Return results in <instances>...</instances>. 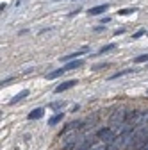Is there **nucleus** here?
I'll list each match as a JSON object with an SVG mask.
<instances>
[{"label": "nucleus", "mask_w": 148, "mask_h": 150, "mask_svg": "<svg viewBox=\"0 0 148 150\" xmlns=\"http://www.w3.org/2000/svg\"><path fill=\"white\" fill-rule=\"evenodd\" d=\"M63 118H64V112H57V115H54V116H52V118L48 120V125H50V127L57 125V123H59V122H61Z\"/></svg>", "instance_id": "obj_5"}, {"label": "nucleus", "mask_w": 148, "mask_h": 150, "mask_svg": "<svg viewBox=\"0 0 148 150\" xmlns=\"http://www.w3.org/2000/svg\"><path fill=\"white\" fill-rule=\"evenodd\" d=\"M130 71H134V70H123V71H118V73H114V75H111V81H114V79H120V77H123V75L130 73Z\"/></svg>", "instance_id": "obj_11"}, {"label": "nucleus", "mask_w": 148, "mask_h": 150, "mask_svg": "<svg viewBox=\"0 0 148 150\" xmlns=\"http://www.w3.org/2000/svg\"><path fill=\"white\" fill-rule=\"evenodd\" d=\"M79 55H80V52H75V54H68V55H64V57H61V61H64V63H66V61H70V63H71V61H77L75 57H79Z\"/></svg>", "instance_id": "obj_9"}, {"label": "nucleus", "mask_w": 148, "mask_h": 150, "mask_svg": "<svg viewBox=\"0 0 148 150\" xmlns=\"http://www.w3.org/2000/svg\"><path fill=\"white\" fill-rule=\"evenodd\" d=\"M75 84H77V81H66V82H63V84H59L57 88H55V93H63V91H66V89L73 88Z\"/></svg>", "instance_id": "obj_3"}, {"label": "nucleus", "mask_w": 148, "mask_h": 150, "mask_svg": "<svg viewBox=\"0 0 148 150\" xmlns=\"http://www.w3.org/2000/svg\"><path fill=\"white\" fill-rule=\"evenodd\" d=\"M27 95H29V89H23V91H20V93H18L16 97H13V100H11L9 104H16V102H20V100H23Z\"/></svg>", "instance_id": "obj_8"}, {"label": "nucleus", "mask_w": 148, "mask_h": 150, "mask_svg": "<svg viewBox=\"0 0 148 150\" xmlns=\"http://www.w3.org/2000/svg\"><path fill=\"white\" fill-rule=\"evenodd\" d=\"M84 64V61L82 59H77V61H71V63H68L66 66H64V70L68 71V70H75V68H80Z\"/></svg>", "instance_id": "obj_7"}, {"label": "nucleus", "mask_w": 148, "mask_h": 150, "mask_svg": "<svg viewBox=\"0 0 148 150\" xmlns=\"http://www.w3.org/2000/svg\"><path fill=\"white\" fill-rule=\"evenodd\" d=\"M130 13H136V9H121L118 14H121V16H125V14H130Z\"/></svg>", "instance_id": "obj_15"}, {"label": "nucleus", "mask_w": 148, "mask_h": 150, "mask_svg": "<svg viewBox=\"0 0 148 150\" xmlns=\"http://www.w3.org/2000/svg\"><path fill=\"white\" fill-rule=\"evenodd\" d=\"M113 48H116V45L114 43H111V45H105V47H102L100 48V54H105V52H111Z\"/></svg>", "instance_id": "obj_13"}, {"label": "nucleus", "mask_w": 148, "mask_h": 150, "mask_svg": "<svg viewBox=\"0 0 148 150\" xmlns=\"http://www.w3.org/2000/svg\"><path fill=\"white\" fill-rule=\"evenodd\" d=\"M144 150H148V143H146V145H144Z\"/></svg>", "instance_id": "obj_16"}, {"label": "nucleus", "mask_w": 148, "mask_h": 150, "mask_svg": "<svg viewBox=\"0 0 148 150\" xmlns=\"http://www.w3.org/2000/svg\"><path fill=\"white\" fill-rule=\"evenodd\" d=\"M43 112H45V111H43L41 107L30 111V112H29V120H38V118H41V116H43Z\"/></svg>", "instance_id": "obj_6"}, {"label": "nucleus", "mask_w": 148, "mask_h": 150, "mask_svg": "<svg viewBox=\"0 0 148 150\" xmlns=\"http://www.w3.org/2000/svg\"><path fill=\"white\" fill-rule=\"evenodd\" d=\"M64 71H66L64 68H63V70H55V71H52V73H48V75H47V79H55V77H61V75H63Z\"/></svg>", "instance_id": "obj_10"}, {"label": "nucleus", "mask_w": 148, "mask_h": 150, "mask_svg": "<svg viewBox=\"0 0 148 150\" xmlns=\"http://www.w3.org/2000/svg\"><path fill=\"white\" fill-rule=\"evenodd\" d=\"M146 93H148V91H146Z\"/></svg>", "instance_id": "obj_17"}, {"label": "nucleus", "mask_w": 148, "mask_h": 150, "mask_svg": "<svg viewBox=\"0 0 148 150\" xmlns=\"http://www.w3.org/2000/svg\"><path fill=\"white\" fill-rule=\"evenodd\" d=\"M134 63H148V54H143V55H137L134 59Z\"/></svg>", "instance_id": "obj_12"}, {"label": "nucleus", "mask_w": 148, "mask_h": 150, "mask_svg": "<svg viewBox=\"0 0 148 150\" xmlns=\"http://www.w3.org/2000/svg\"><path fill=\"white\" fill-rule=\"evenodd\" d=\"M98 138H100L104 143H113L114 138H116V134H114V130L111 129V127H105V129L98 130Z\"/></svg>", "instance_id": "obj_2"}, {"label": "nucleus", "mask_w": 148, "mask_h": 150, "mask_svg": "<svg viewBox=\"0 0 148 150\" xmlns=\"http://www.w3.org/2000/svg\"><path fill=\"white\" fill-rule=\"evenodd\" d=\"M109 9V6L107 4H102V6H97V7H91L87 13L91 14V16H97V14H100V13H104V11H107Z\"/></svg>", "instance_id": "obj_4"}, {"label": "nucleus", "mask_w": 148, "mask_h": 150, "mask_svg": "<svg viewBox=\"0 0 148 150\" xmlns=\"http://www.w3.org/2000/svg\"><path fill=\"white\" fill-rule=\"evenodd\" d=\"M107 143H98V145H93L89 150H107V146H105Z\"/></svg>", "instance_id": "obj_14"}, {"label": "nucleus", "mask_w": 148, "mask_h": 150, "mask_svg": "<svg viewBox=\"0 0 148 150\" xmlns=\"http://www.w3.org/2000/svg\"><path fill=\"white\" fill-rule=\"evenodd\" d=\"M125 120H127V112L125 111H114L113 116H111V120H109V125H111V129L118 130L125 123Z\"/></svg>", "instance_id": "obj_1"}]
</instances>
